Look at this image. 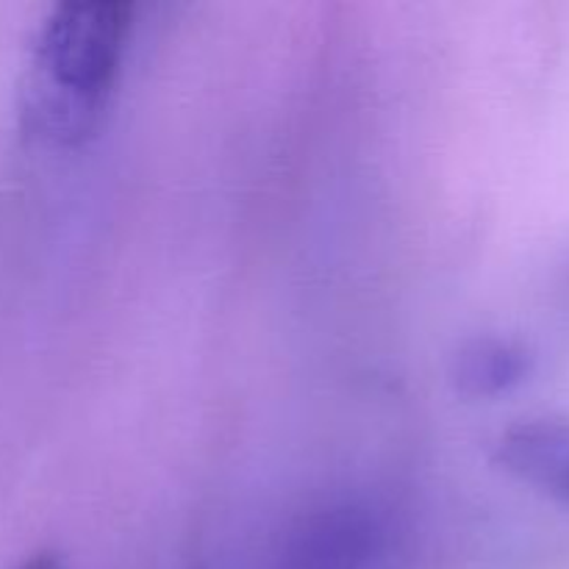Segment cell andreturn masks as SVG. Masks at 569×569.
<instances>
[{
    "label": "cell",
    "mask_w": 569,
    "mask_h": 569,
    "mask_svg": "<svg viewBox=\"0 0 569 569\" xmlns=\"http://www.w3.org/2000/svg\"><path fill=\"white\" fill-rule=\"evenodd\" d=\"M133 6L67 0L50 9L31 48L26 117L59 144L81 142L109 106L126 61Z\"/></svg>",
    "instance_id": "obj_1"
},
{
    "label": "cell",
    "mask_w": 569,
    "mask_h": 569,
    "mask_svg": "<svg viewBox=\"0 0 569 569\" xmlns=\"http://www.w3.org/2000/svg\"><path fill=\"white\" fill-rule=\"evenodd\" d=\"M387 548V522L365 503H331L300 517L283 539L278 569H372Z\"/></svg>",
    "instance_id": "obj_2"
},
{
    "label": "cell",
    "mask_w": 569,
    "mask_h": 569,
    "mask_svg": "<svg viewBox=\"0 0 569 569\" xmlns=\"http://www.w3.org/2000/svg\"><path fill=\"white\" fill-rule=\"evenodd\" d=\"M492 461L533 492L569 506V420L531 417L503 428Z\"/></svg>",
    "instance_id": "obj_3"
},
{
    "label": "cell",
    "mask_w": 569,
    "mask_h": 569,
    "mask_svg": "<svg viewBox=\"0 0 569 569\" xmlns=\"http://www.w3.org/2000/svg\"><path fill=\"white\" fill-rule=\"evenodd\" d=\"M531 350L509 337H472L453 356V383L467 398H498L528 381Z\"/></svg>",
    "instance_id": "obj_4"
},
{
    "label": "cell",
    "mask_w": 569,
    "mask_h": 569,
    "mask_svg": "<svg viewBox=\"0 0 569 569\" xmlns=\"http://www.w3.org/2000/svg\"><path fill=\"white\" fill-rule=\"evenodd\" d=\"M17 569H64V567H61V559L56 553H37Z\"/></svg>",
    "instance_id": "obj_5"
}]
</instances>
